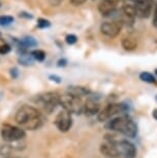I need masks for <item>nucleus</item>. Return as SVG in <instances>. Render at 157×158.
Listing matches in <instances>:
<instances>
[{"instance_id":"27","label":"nucleus","mask_w":157,"mask_h":158,"mask_svg":"<svg viewBox=\"0 0 157 158\" xmlns=\"http://www.w3.org/2000/svg\"><path fill=\"white\" fill-rule=\"evenodd\" d=\"M20 17H25L27 19H32V15H29L28 13H20Z\"/></svg>"},{"instance_id":"31","label":"nucleus","mask_w":157,"mask_h":158,"mask_svg":"<svg viewBox=\"0 0 157 158\" xmlns=\"http://www.w3.org/2000/svg\"><path fill=\"white\" fill-rule=\"evenodd\" d=\"M0 37H1V32H0Z\"/></svg>"},{"instance_id":"2","label":"nucleus","mask_w":157,"mask_h":158,"mask_svg":"<svg viewBox=\"0 0 157 158\" xmlns=\"http://www.w3.org/2000/svg\"><path fill=\"white\" fill-rule=\"evenodd\" d=\"M106 128L112 131H117L127 138H134L138 133V127L129 116H120L109 121Z\"/></svg>"},{"instance_id":"14","label":"nucleus","mask_w":157,"mask_h":158,"mask_svg":"<svg viewBox=\"0 0 157 158\" xmlns=\"http://www.w3.org/2000/svg\"><path fill=\"white\" fill-rule=\"evenodd\" d=\"M68 93L81 98V96L87 95L89 93V90L87 88H85V87H78V86H76V87H69Z\"/></svg>"},{"instance_id":"9","label":"nucleus","mask_w":157,"mask_h":158,"mask_svg":"<svg viewBox=\"0 0 157 158\" xmlns=\"http://www.w3.org/2000/svg\"><path fill=\"white\" fill-rule=\"evenodd\" d=\"M114 144L116 145V147L119 152V155L124 156L126 158H134L137 155V149H135L134 145L131 144L130 142L126 141V139H120V141H113Z\"/></svg>"},{"instance_id":"25","label":"nucleus","mask_w":157,"mask_h":158,"mask_svg":"<svg viewBox=\"0 0 157 158\" xmlns=\"http://www.w3.org/2000/svg\"><path fill=\"white\" fill-rule=\"evenodd\" d=\"M50 79H51L52 81H55V82H57V83L61 82V77H59L57 76H50Z\"/></svg>"},{"instance_id":"1","label":"nucleus","mask_w":157,"mask_h":158,"mask_svg":"<svg viewBox=\"0 0 157 158\" xmlns=\"http://www.w3.org/2000/svg\"><path fill=\"white\" fill-rule=\"evenodd\" d=\"M14 121L23 129L35 130L43 126V118L36 108L29 104H24L18 110L14 116Z\"/></svg>"},{"instance_id":"23","label":"nucleus","mask_w":157,"mask_h":158,"mask_svg":"<svg viewBox=\"0 0 157 158\" xmlns=\"http://www.w3.org/2000/svg\"><path fill=\"white\" fill-rule=\"evenodd\" d=\"M153 25L157 29V0L155 3V10H154V17H153Z\"/></svg>"},{"instance_id":"11","label":"nucleus","mask_w":157,"mask_h":158,"mask_svg":"<svg viewBox=\"0 0 157 158\" xmlns=\"http://www.w3.org/2000/svg\"><path fill=\"white\" fill-rule=\"evenodd\" d=\"M99 150L101 152V154H103L105 156H108V157L115 158V157L120 156L116 145H115L114 142H112V141H108L106 143L101 144L100 145Z\"/></svg>"},{"instance_id":"28","label":"nucleus","mask_w":157,"mask_h":158,"mask_svg":"<svg viewBox=\"0 0 157 158\" xmlns=\"http://www.w3.org/2000/svg\"><path fill=\"white\" fill-rule=\"evenodd\" d=\"M152 116H153V118L157 121V110H154L153 113H152Z\"/></svg>"},{"instance_id":"3","label":"nucleus","mask_w":157,"mask_h":158,"mask_svg":"<svg viewBox=\"0 0 157 158\" xmlns=\"http://www.w3.org/2000/svg\"><path fill=\"white\" fill-rule=\"evenodd\" d=\"M34 102L43 113L52 114L57 109V106H60V95L54 91L46 92V93L36 95L34 98Z\"/></svg>"},{"instance_id":"21","label":"nucleus","mask_w":157,"mask_h":158,"mask_svg":"<svg viewBox=\"0 0 157 158\" xmlns=\"http://www.w3.org/2000/svg\"><path fill=\"white\" fill-rule=\"evenodd\" d=\"M65 41H66L67 44H75L78 41V37L75 34H68L65 37Z\"/></svg>"},{"instance_id":"33","label":"nucleus","mask_w":157,"mask_h":158,"mask_svg":"<svg viewBox=\"0 0 157 158\" xmlns=\"http://www.w3.org/2000/svg\"><path fill=\"white\" fill-rule=\"evenodd\" d=\"M0 6H1V2H0Z\"/></svg>"},{"instance_id":"20","label":"nucleus","mask_w":157,"mask_h":158,"mask_svg":"<svg viewBox=\"0 0 157 158\" xmlns=\"http://www.w3.org/2000/svg\"><path fill=\"white\" fill-rule=\"evenodd\" d=\"M51 26V23H50L49 20L47 19H43V18H39L37 20V28L39 29H44V28H48Z\"/></svg>"},{"instance_id":"17","label":"nucleus","mask_w":157,"mask_h":158,"mask_svg":"<svg viewBox=\"0 0 157 158\" xmlns=\"http://www.w3.org/2000/svg\"><path fill=\"white\" fill-rule=\"evenodd\" d=\"M140 79H141L143 82L149 83V84H155V83H156L155 77H154L152 73H146V71H144V73H142L140 74Z\"/></svg>"},{"instance_id":"4","label":"nucleus","mask_w":157,"mask_h":158,"mask_svg":"<svg viewBox=\"0 0 157 158\" xmlns=\"http://www.w3.org/2000/svg\"><path fill=\"white\" fill-rule=\"evenodd\" d=\"M60 106L70 114H81L84 109V103L81 98L70 93L60 95Z\"/></svg>"},{"instance_id":"18","label":"nucleus","mask_w":157,"mask_h":158,"mask_svg":"<svg viewBox=\"0 0 157 158\" xmlns=\"http://www.w3.org/2000/svg\"><path fill=\"white\" fill-rule=\"evenodd\" d=\"M31 56L33 57L34 60L43 62L46 59V53L43 50H34L31 52Z\"/></svg>"},{"instance_id":"12","label":"nucleus","mask_w":157,"mask_h":158,"mask_svg":"<svg viewBox=\"0 0 157 158\" xmlns=\"http://www.w3.org/2000/svg\"><path fill=\"white\" fill-rule=\"evenodd\" d=\"M99 111H100V106L95 100L87 99V101L84 103L83 112H84L87 116H94L95 114H98Z\"/></svg>"},{"instance_id":"34","label":"nucleus","mask_w":157,"mask_h":158,"mask_svg":"<svg viewBox=\"0 0 157 158\" xmlns=\"http://www.w3.org/2000/svg\"><path fill=\"white\" fill-rule=\"evenodd\" d=\"M134 1H135V0H134Z\"/></svg>"},{"instance_id":"22","label":"nucleus","mask_w":157,"mask_h":158,"mask_svg":"<svg viewBox=\"0 0 157 158\" xmlns=\"http://www.w3.org/2000/svg\"><path fill=\"white\" fill-rule=\"evenodd\" d=\"M10 50H11V48H10V44H2V46H0V54L6 55L10 52Z\"/></svg>"},{"instance_id":"32","label":"nucleus","mask_w":157,"mask_h":158,"mask_svg":"<svg viewBox=\"0 0 157 158\" xmlns=\"http://www.w3.org/2000/svg\"><path fill=\"white\" fill-rule=\"evenodd\" d=\"M156 101H157V95H156Z\"/></svg>"},{"instance_id":"26","label":"nucleus","mask_w":157,"mask_h":158,"mask_svg":"<svg viewBox=\"0 0 157 158\" xmlns=\"http://www.w3.org/2000/svg\"><path fill=\"white\" fill-rule=\"evenodd\" d=\"M58 66L59 67H61V66H65V65H66V60H65V59H60V60L58 61Z\"/></svg>"},{"instance_id":"16","label":"nucleus","mask_w":157,"mask_h":158,"mask_svg":"<svg viewBox=\"0 0 157 158\" xmlns=\"http://www.w3.org/2000/svg\"><path fill=\"white\" fill-rule=\"evenodd\" d=\"M19 62L20 64L24 65V66H29V65H32L34 62V59L33 57L28 54H24V55H21V57L19 58Z\"/></svg>"},{"instance_id":"7","label":"nucleus","mask_w":157,"mask_h":158,"mask_svg":"<svg viewBox=\"0 0 157 158\" xmlns=\"http://www.w3.org/2000/svg\"><path fill=\"white\" fill-rule=\"evenodd\" d=\"M55 126L58 128L59 130L62 132H66L70 129L72 125V114L68 113L67 111L62 109V111H60L56 116L55 120H54Z\"/></svg>"},{"instance_id":"8","label":"nucleus","mask_w":157,"mask_h":158,"mask_svg":"<svg viewBox=\"0 0 157 158\" xmlns=\"http://www.w3.org/2000/svg\"><path fill=\"white\" fill-rule=\"evenodd\" d=\"M122 111H123V104L109 103L101 111H99V113L97 114V119H98L99 122H105L106 120L111 119L113 116L119 114Z\"/></svg>"},{"instance_id":"6","label":"nucleus","mask_w":157,"mask_h":158,"mask_svg":"<svg viewBox=\"0 0 157 158\" xmlns=\"http://www.w3.org/2000/svg\"><path fill=\"white\" fill-rule=\"evenodd\" d=\"M123 24L121 20H115V21H108V22H103L100 25V32L108 37H116L120 33L121 29H122Z\"/></svg>"},{"instance_id":"24","label":"nucleus","mask_w":157,"mask_h":158,"mask_svg":"<svg viewBox=\"0 0 157 158\" xmlns=\"http://www.w3.org/2000/svg\"><path fill=\"white\" fill-rule=\"evenodd\" d=\"M86 0H70V2L73 4V5H81L82 3H84Z\"/></svg>"},{"instance_id":"19","label":"nucleus","mask_w":157,"mask_h":158,"mask_svg":"<svg viewBox=\"0 0 157 158\" xmlns=\"http://www.w3.org/2000/svg\"><path fill=\"white\" fill-rule=\"evenodd\" d=\"M14 21V18L13 16H0V26H8L13 24Z\"/></svg>"},{"instance_id":"5","label":"nucleus","mask_w":157,"mask_h":158,"mask_svg":"<svg viewBox=\"0 0 157 158\" xmlns=\"http://www.w3.org/2000/svg\"><path fill=\"white\" fill-rule=\"evenodd\" d=\"M0 133H1V138L3 139L5 142H8V143L20 142L26 136V132L23 128L14 126V125H10V124L2 125L1 129H0Z\"/></svg>"},{"instance_id":"30","label":"nucleus","mask_w":157,"mask_h":158,"mask_svg":"<svg viewBox=\"0 0 157 158\" xmlns=\"http://www.w3.org/2000/svg\"><path fill=\"white\" fill-rule=\"evenodd\" d=\"M155 73H156V76H157V69L155 70Z\"/></svg>"},{"instance_id":"13","label":"nucleus","mask_w":157,"mask_h":158,"mask_svg":"<svg viewBox=\"0 0 157 158\" xmlns=\"http://www.w3.org/2000/svg\"><path fill=\"white\" fill-rule=\"evenodd\" d=\"M121 44H122V48L125 51H134L138 48V41L135 38L130 37V36H126L124 37L122 41H121Z\"/></svg>"},{"instance_id":"15","label":"nucleus","mask_w":157,"mask_h":158,"mask_svg":"<svg viewBox=\"0 0 157 158\" xmlns=\"http://www.w3.org/2000/svg\"><path fill=\"white\" fill-rule=\"evenodd\" d=\"M20 44L23 48H33V47L37 46L36 40L32 36H25L22 40L20 41Z\"/></svg>"},{"instance_id":"10","label":"nucleus","mask_w":157,"mask_h":158,"mask_svg":"<svg viewBox=\"0 0 157 158\" xmlns=\"http://www.w3.org/2000/svg\"><path fill=\"white\" fill-rule=\"evenodd\" d=\"M119 2L120 0H101L98 4L99 13L105 17L111 16L112 14L115 13Z\"/></svg>"},{"instance_id":"29","label":"nucleus","mask_w":157,"mask_h":158,"mask_svg":"<svg viewBox=\"0 0 157 158\" xmlns=\"http://www.w3.org/2000/svg\"><path fill=\"white\" fill-rule=\"evenodd\" d=\"M6 158H17V157H6Z\"/></svg>"}]
</instances>
